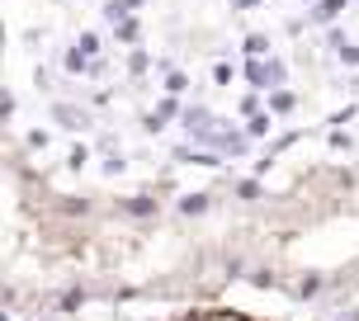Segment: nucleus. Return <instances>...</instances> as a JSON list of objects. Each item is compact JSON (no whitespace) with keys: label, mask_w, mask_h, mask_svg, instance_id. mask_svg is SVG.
<instances>
[{"label":"nucleus","mask_w":359,"mask_h":321,"mask_svg":"<svg viewBox=\"0 0 359 321\" xmlns=\"http://www.w3.org/2000/svg\"><path fill=\"white\" fill-rule=\"evenodd\" d=\"M38 90L72 170L251 194L359 109V0H62Z\"/></svg>","instance_id":"obj_1"},{"label":"nucleus","mask_w":359,"mask_h":321,"mask_svg":"<svg viewBox=\"0 0 359 321\" xmlns=\"http://www.w3.org/2000/svg\"><path fill=\"white\" fill-rule=\"evenodd\" d=\"M208 321H227V317H208Z\"/></svg>","instance_id":"obj_2"}]
</instances>
